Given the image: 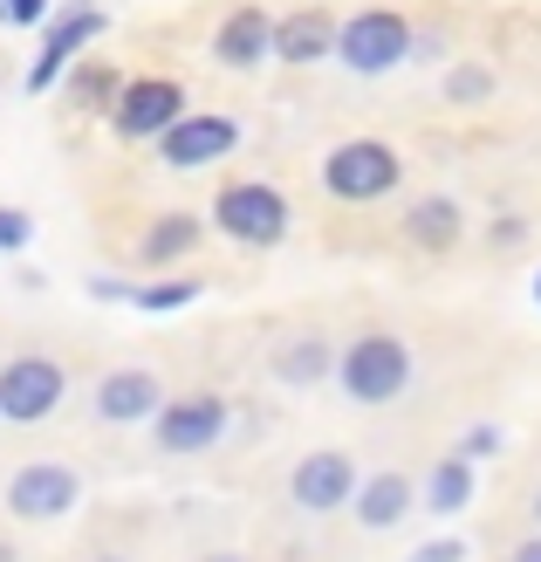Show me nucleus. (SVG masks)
Instances as JSON below:
<instances>
[{"instance_id":"obj_27","label":"nucleus","mask_w":541,"mask_h":562,"mask_svg":"<svg viewBox=\"0 0 541 562\" xmlns=\"http://www.w3.org/2000/svg\"><path fill=\"white\" fill-rule=\"evenodd\" d=\"M528 515H534V521H541V487H534V494H528Z\"/></svg>"},{"instance_id":"obj_24","label":"nucleus","mask_w":541,"mask_h":562,"mask_svg":"<svg viewBox=\"0 0 541 562\" xmlns=\"http://www.w3.org/2000/svg\"><path fill=\"white\" fill-rule=\"evenodd\" d=\"M494 426H473V432H460V460H480V453H494Z\"/></svg>"},{"instance_id":"obj_10","label":"nucleus","mask_w":541,"mask_h":562,"mask_svg":"<svg viewBox=\"0 0 541 562\" xmlns=\"http://www.w3.org/2000/svg\"><path fill=\"white\" fill-rule=\"evenodd\" d=\"M76 501H82V481H76V467H63V460H35V467H21L8 481V508L21 521H55V515H69Z\"/></svg>"},{"instance_id":"obj_12","label":"nucleus","mask_w":541,"mask_h":562,"mask_svg":"<svg viewBox=\"0 0 541 562\" xmlns=\"http://www.w3.org/2000/svg\"><path fill=\"white\" fill-rule=\"evenodd\" d=\"M336 21L329 8H295L289 21H274V55L281 63H295V69H308V63H323V55H336Z\"/></svg>"},{"instance_id":"obj_2","label":"nucleus","mask_w":541,"mask_h":562,"mask_svg":"<svg viewBox=\"0 0 541 562\" xmlns=\"http://www.w3.org/2000/svg\"><path fill=\"white\" fill-rule=\"evenodd\" d=\"M397 179H405V165H397V151L377 145V137H350V145H336L323 158V186H329V200H343V206L384 200V192H397Z\"/></svg>"},{"instance_id":"obj_3","label":"nucleus","mask_w":541,"mask_h":562,"mask_svg":"<svg viewBox=\"0 0 541 562\" xmlns=\"http://www.w3.org/2000/svg\"><path fill=\"white\" fill-rule=\"evenodd\" d=\"M412 21L397 14V8H357L343 27H336V55H343V69H357V76H384V69H397L412 55Z\"/></svg>"},{"instance_id":"obj_20","label":"nucleus","mask_w":541,"mask_h":562,"mask_svg":"<svg viewBox=\"0 0 541 562\" xmlns=\"http://www.w3.org/2000/svg\"><path fill=\"white\" fill-rule=\"evenodd\" d=\"M199 295V281H158V289H131V302L145 308V316H165V308H185Z\"/></svg>"},{"instance_id":"obj_9","label":"nucleus","mask_w":541,"mask_h":562,"mask_svg":"<svg viewBox=\"0 0 541 562\" xmlns=\"http://www.w3.org/2000/svg\"><path fill=\"white\" fill-rule=\"evenodd\" d=\"M226 432V398L219 391H185V398L158 405V446L165 453H206Z\"/></svg>"},{"instance_id":"obj_14","label":"nucleus","mask_w":541,"mask_h":562,"mask_svg":"<svg viewBox=\"0 0 541 562\" xmlns=\"http://www.w3.org/2000/svg\"><path fill=\"white\" fill-rule=\"evenodd\" d=\"M213 55L226 69H261L268 55H274V21L261 8H234L219 21V35H213Z\"/></svg>"},{"instance_id":"obj_8","label":"nucleus","mask_w":541,"mask_h":562,"mask_svg":"<svg viewBox=\"0 0 541 562\" xmlns=\"http://www.w3.org/2000/svg\"><path fill=\"white\" fill-rule=\"evenodd\" d=\"M179 117H185V90H179L172 76H137V82H124L117 110H110L117 137H165Z\"/></svg>"},{"instance_id":"obj_28","label":"nucleus","mask_w":541,"mask_h":562,"mask_svg":"<svg viewBox=\"0 0 541 562\" xmlns=\"http://www.w3.org/2000/svg\"><path fill=\"white\" fill-rule=\"evenodd\" d=\"M206 562H247V555H206Z\"/></svg>"},{"instance_id":"obj_19","label":"nucleus","mask_w":541,"mask_h":562,"mask_svg":"<svg viewBox=\"0 0 541 562\" xmlns=\"http://www.w3.org/2000/svg\"><path fill=\"white\" fill-rule=\"evenodd\" d=\"M199 234H206V227H199L192 213H165L158 227L145 234V261H179V255H192Z\"/></svg>"},{"instance_id":"obj_6","label":"nucleus","mask_w":541,"mask_h":562,"mask_svg":"<svg viewBox=\"0 0 541 562\" xmlns=\"http://www.w3.org/2000/svg\"><path fill=\"white\" fill-rule=\"evenodd\" d=\"M357 460L350 453H336V446H316V453H302L295 473H289V494H295V508L302 515H336V508H350L357 501Z\"/></svg>"},{"instance_id":"obj_30","label":"nucleus","mask_w":541,"mask_h":562,"mask_svg":"<svg viewBox=\"0 0 541 562\" xmlns=\"http://www.w3.org/2000/svg\"><path fill=\"white\" fill-rule=\"evenodd\" d=\"M97 562H124V555H97Z\"/></svg>"},{"instance_id":"obj_5","label":"nucleus","mask_w":541,"mask_h":562,"mask_svg":"<svg viewBox=\"0 0 541 562\" xmlns=\"http://www.w3.org/2000/svg\"><path fill=\"white\" fill-rule=\"evenodd\" d=\"M63 391H69V371L55 357L0 363V418H8V426H42V418L63 405Z\"/></svg>"},{"instance_id":"obj_21","label":"nucleus","mask_w":541,"mask_h":562,"mask_svg":"<svg viewBox=\"0 0 541 562\" xmlns=\"http://www.w3.org/2000/svg\"><path fill=\"white\" fill-rule=\"evenodd\" d=\"M487 90H494V76H487V69H473V63L452 69V103H480Z\"/></svg>"},{"instance_id":"obj_31","label":"nucleus","mask_w":541,"mask_h":562,"mask_svg":"<svg viewBox=\"0 0 541 562\" xmlns=\"http://www.w3.org/2000/svg\"><path fill=\"white\" fill-rule=\"evenodd\" d=\"M534 295H541V274H534Z\"/></svg>"},{"instance_id":"obj_1","label":"nucleus","mask_w":541,"mask_h":562,"mask_svg":"<svg viewBox=\"0 0 541 562\" xmlns=\"http://www.w3.org/2000/svg\"><path fill=\"white\" fill-rule=\"evenodd\" d=\"M336 378H343L350 405H397L412 391V350H405V336H391V329L350 336V350L336 357Z\"/></svg>"},{"instance_id":"obj_7","label":"nucleus","mask_w":541,"mask_h":562,"mask_svg":"<svg viewBox=\"0 0 541 562\" xmlns=\"http://www.w3.org/2000/svg\"><path fill=\"white\" fill-rule=\"evenodd\" d=\"M234 145H240V124L234 117H213V110H199V117H192V110H185V117L158 137V158L172 165V172H206V165H219Z\"/></svg>"},{"instance_id":"obj_17","label":"nucleus","mask_w":541,"mask_h":562,"mask_svg":"<svg viewBox=\"0 0 541 562\" xmlns=\"http://www.w3.org/2000/svg\"><path fill=\"white\" fill-rule=\"evenodd\" d=\"M460 227H466V213L452 206V200H418L412 213H405V234H412V247H452L460 240Z\"/></svg>"},{"instance_id":"obj_26","label":"nucleus","mask_w":541,"mask_h":562,"mask_svg":"<svg viewBox=\"0 0 541 562\" xmlns=\"http://www.w3.org/2000/svg\"><path fill=\"white\" fill-rule=\"evenodd\" d=\"M507 562H541V536H528V542H521L515 555H507Z\"/></svg>"},{"instance_id":"obj_25","label":"nucleus","mask_w":541,"mask_h":562,"mask_svg":"<svg viewBox=\"0 0 541 562\" xmlns=\"http://www.w3.org/2000/svg\"><path fill=\"white\" fill-rule=\"evenodd\" d=\"M460 555H466L460 542H425V555H418V562H460Z\"/></svg>"},{"instance_id":"obj_11","label":"nucleus","mask_w":541,"mask_h":562,"mask_svg":"<svg viewBox=\"0 0 541 562\" xmlns=\"http://www.w3.org/2000/svg\"><path fill=\"white\" fill-rule=\"evenodd\" d=\"M103 35V14L97 8H76V14H63V21H55L48 27V42H42V55H35V63H27V90H55V82H63V69L76 63V55L82 48H90Z\"/></svg>"},{"instance_id":"obj_18","label":"nucleus","mask_w":541,"mask_h":562,"mask_svg":"<svg viewBox=\"0 0 541 562\" xmlns=\"http://www.w3.org/2000/svg\"><path fill=\"white\" fill-rule=\"evenodd\" d=\"M466 501H473V460L452 453V460H439L432 473H425V508L432 515H460Z\"/></svg>"},{"instance_id":"obj_4","label":"nucleus","mask_w":541,"mask_h":562,"mask_svg":"<svg viewBox=\"0 0 541 562\" xmlns=\"http://www.w3.org/2000/svg\"><path fill=\"white\" fill-rule=\"evenodd\" d=\"M213 227L226 240L274 247L281 234H289V200H281L274 186H261V179H240V186H226L219 200H213Z\"/></svg>"},{"instance_id":"obj_23","label":"nucleus","mask_w":541,"mask_h":562,"mask_svg":"<svg viewBox=\"0 0 541 562\" xmlns=\"http://www.w3.org/2000/svg\"><path fill=\"white\" fill-rule=\"evenodd\" d=\"M0 21H8V27H35V21H48V0H0Z\"/></svg>"},{"instance_id":"obj_15","label":"nucleus","mask_w":541,"mask_h":562,"mask_svg":"<svg viewBox=\"0 0 541 562\" xmlns=\"http://www.w3.org/2000/svg\"><path fill=\"white\" fill-rule=\"evenodd\" d=\"M412 501H418V481H412V473H370L350 508H357L363 528H397V521L412 515Z\"/></svg>"},{"instance_id":"obj_29","label":"nucleus","mask_w":541,"mask_h":562,"mask_svg":"<svg viewBox=\"0 0 541 562\" xmlns=\"http://www.w3.org/2000/svg\"><path fill=\"white\" fill-rule=\"evenodd\" d=\"M0 562H14V549H8V542H0Z\"/></svg>"},{"instance_id":"obj_13","label":"nucleus","mask_w":541,"mask_h":562,"mask_svg":"<svg viewBox=\"0 0 541 562\" xmlns=\"http://www.w3.org/2000/svg\"><path fill=\"white\" fill-rule=\"evenodd\" d=\"M165 405V384L151 371H110L97 384V418H110V426H137V418H158Z\"/></svg>"},{"instance_id":"obj_22","label":"nucleus","mask_w":541,"mask_h":562,"mask_svg":"<svg viewBox=\"0 0 541 562\" xmlns=\"http://www.w3.org/2000/svg\"><path fill=\"white\" fill-rule=\"evenodd\" d=\"M27 234H35V220H27L21 206H0V255H14V247H27Z\"/></svg>"},{"instance_id":"obj_16","label":"nucleus","mask_w":541,"mask_h":562,"mask_svg":"<svg viewBox=\"0 0 541 562\" xmlns=\"http://www.w3.org/2000/svg\"><path fill=\"white\" fill-rule=\"evenodd\" d=\"M336 371V350H329V336H289L274 357V378L289 384V391H308V384H323Z\"/></svg>"}]
</instances>
